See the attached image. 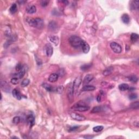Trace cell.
<instances>
[{
  "label": "cell",
  "instance_id": "8fae6325",
  "mask_svg": "<svg viewBox=\"0 0 139 139\" xmlns=\"http://www.w3.org/2000/svg\"><path fill=\"white\" fill-rule=\"evenodd\" d=\"M94 77L92 75H85V77H84L83 81V84H89L90 82H91L93 79H94Z\"/></svg>",
  "mask_w": 139,
  "mask_h": 139
},
{
  "label": "cell",
  "instance_id": "74e56055",
  "mask_svg": "<svg viewBox=\"0 0 139 139\" xmlns=\"http://www.w3.org/2000/svg\"><path fill=\"white\" fill-rule=\"evenodd\" d=\"M48 1H45V0H44V1H42L41 2V5L43 7H46L47 6L48 4Z\"/></svg>",
  "mask_w": 139,
  "mask_h": 139
},
{
  "label": "cell",
  "instance_id": "52a82bcc",
  "mask_svg": "<svg viewBox=\"0 0 139 139\" xmlns=\"http://www.w3.org/2000/svg\"><path fill=\"white\" fill-rule=\"evenodd\" d=\"M68 98L70 102L73 101V83H70L69 87L68 88Z\"/></svg>",
  "mask_w": 139,
  "mask_h": 139
},
{
  "label": "cell",
  "instance_id": "7a4b0ae2",
  "mask_svg": "<svg viewBox=\"0 0 139 139\" xmlns=\"http://www.w3.org/2000/svg\"><path fill=\"white\" fill-rule=\"evenodd\" d=\"M82 39L78 36H72L69 38V43L72 46L75 48H81V45L83 42Z\"/></svg>",
  "mask_w": 139,
  "mask_h": 139
},
{
  "label": "cell",
  "instance_id": "484cf974",
  "mask_svg": "<svg viewBox=\"0 0 139 139\" xmlns=\"http://www.w3.org/2000/svg\"><path fill=\"white\" fill-rule=\"evenodd\" d=\"M17 5L15 3H13L9 9V11L12 14H14L15 13H16V12H17Z\"/></svg>",
  "mask_w": 139,
  "mask_h": 139
},
{
  "label": "cell",
  "instance_id": "5b68a950",
  "mask_svg": "<svg viewBox=\"0 0 139 139\" xmlns=\"http://www.w3.org/2000/svg\"><path fill=\"white\" fill-rule=\"evenodd\" d=\"M81 83H82V78L80 76L77 77L74 80L73 83V92H76L77 90L79 87Z\"/></svg>",
  "mask_w": 139,
  "mask_h": 139
},
{
  "label": "cell",
  "instance_id": "30bf717a",
  "mask_svg": "<svg viewBox=\"0 0 139 139\" xmlns=\"http://www.w3.org/2000/svg\"><path fill=\"white\" fill-rule=\"evenodd\" d=\"M59 78V75L58 74L56 73H53L51 74L48 77V81L50 82L54 83Z\"/></svg>",
  "mask_w": 139,
  "mask_h": 139
},
{
  "label": "cell",
  "instance_id": "8992f818",
  "mask_svg": "<svg viewBox=\"0 0 139 139\" xmlns=\"http://www.w3.org/2000/svg\"><path fill=\"white\" fill-rule=\"evenodd\" d=\"M70 116H71L72 119L78 121H83L86 119V117L84 116L80 115V114L74 113V112L70 114Z\"/></svg>",
  "mask_w": 139,
  "mask_h": 139
},
{
  "label": "cell",
  "instance_id": "60d3db41",
  "mask_svg": "<svg viewBox=\"0 0 139 139\" xmlns=\"http://www.w3.org/2000/svg\"><path fill=\"white\" fill-rule=\"evenodd\" d=\"M61 2H62L63 3H65V4H68V2L67 1H61Z\"/></svg>",
  "mask_w": 139,
  "mask_h": 139
},
{
  "label": "cell",
  "instance_id": "4fadbf2b",
  "mask_svg": "<svg viewBox=\"0 0 139 139\" xmlns=\"http://www.w3.org/2000/svg\"><path fill=\"white\" fill-rule=\"evenodd\" d=\"M139 1H132L130 4V9L131 10H135L139 8Z\"/></svg>",
  "mask_w": 139,
  "mask_h": 139
},
{
  "label": "cell",
  "instance_id": "6da1fadb",
  "mask_svg": "<svg viewBox=\"0 0 139 139\" xmlns=\"http://www.w3.org/2000/svg\"><path fill=\"white\" fill-rule=\"evenodd\" d=\"M28 24L30 26L36 28L37 29H41L44 26V22L43 19L37 17L36 19H30L28 21Z\"/></svg>",
  "mask_w": 139,
  "mask_h": 139
},
{
  "label": "cell",
  "instance_id": "7c38bea8",
  "mask_svg": "<svg viewBox=\"0 0 139 139\" xmlns=\"http://www.w3.org/2000/svg\"><path fill=\"white\" fill-rule=\"evenodd\" d=\"M48 28L51 31H55L58 29V24L54 21H51L48 24Z\"/></svg>",
  "mask_w": 139,
  "mask_h": 139
},
{
  "label": "cell",
  "instance_id": "9a60e30c",
  "mask_svg": "<svg viewBox=\"0 0 139 139\" xmlns=\"http://www.w3.org/2000/svg\"><path fill=\"white\" fill-rule=\"evenodd\" d=\"M96 89V87L92 85H85L82 88L81 91H92Z\"/></svg>",
  "mask_w": 139,
  "mask_h": 139
},
{
  "label": "cell",
  "instance_id": "44dd1931",
  "mask_svg": "<svg viewBox=\"0 0 139 139\" xmlns=\"http://www.w3.org/2000/svg\"><path fill=\"white\" fill-rule=\"evenodd\" d=\"M26 73V71L24 68H23L21 71H19V72L16 74V75H14V77H16V78H19V79H21L22 78L24 77V76L25 75Z\"/></svg>",
  "mask_w": 139,
  "mask_h": 139
},
{
  "label": "cell",
  "instance_id": "5bb4252c",
  "mask_svg": "<svg viewBox=\"0 0 139 139\" xmlns=\"http://www.w3.org/2000/svg\"><path fill=\"white\" fill-rule=\"evenodd\" d=\"M27 121L31 127L35 124V118L34 116L32 115V114H30V115L27 116Z\"/></svg>",
  "mask_w": 139,
  "mask_h": 139
},
{
  "label": "cell",
  "instance_id": "277c9868",
  "mask_svg": "<svg viewBox=\"0 0 139 139\" xmlns=\"http://www.w3.org/2000/svg\"><path fill=\"white\" fill-rule=\"evenodd\" d=\"M110 46L111 48V50H112V51H113L114 53H115L119 54L122 52V47H121V46L117 43L112 42V43L110 44Z\"/></svg>",
  "mask_w": 139,
  "mask_h": 139
},
{
  "label": "cell",
  "instance_id": "3957f363",
  "mask_svg": "<svg viewBox=\"0 0 139 139\" xmlns=\"http://www.w3.org/2000/svg\"><path fill=\"white\" fill-rule=\"evenodd\" d=\"M72 109L75 111H77L84 112L89 110L90 109V107L86 105L85 104L78 103L74 105L72 107Z\"/></svg>",
  "mask_w": 139,
  "mask_h": 139
},
{
  "label": "cell",
  "instance_id": "e575fe53",
  "mask_svg": "<svg viewBox=\"0 0 139 139\" xmlns=\"http://www.w3.org/2000/svg\"><path fill=\"white\" fill-rule=\"evenodd\" d=\"M138 98V95L136 94H131L129 95V98L131 100L136 99Z\"/></svg>",
  "mask_w": 139,
  "mask_h": 139
},
{
  "label": "cell",
  "instance_id": "4dcf8cb0",
  "mask_svg": "<svg viewBox=\"0 0 139 139\" xmlns=\"http://www.w3.org/2000/svg\"><path fill=\"white\" fill-rule=\"evenodd\" d=\"M29 83H30V80L28 79H24L21 82V85L22 87H27V86L29 84Z\"/></svg>",
  "mask_w": 139,
  "mask_h": 139
},
{
  "label": "cell",
  "instance_id": "4316f807",
  "mask_svg": "<svg viewBox=\"0 0 139 139\" xmlns=\"http://www.w3.org/2000/svg\"><path fill=\"white\" fill-rule=\"evenodd\" d=\"M92 66V64H84L83 65L81 66L80 69L82 70V71H87V70H89L91 67Z\"/></svg>",
  "mask_w": 139,
  "mask_h": 139
},
{
  "label": "cell",
  "instance_id": "603a6c76",
  "mask_svg": "<svg viewBox=\"0 0 139 139\" xmlns=\"http://www.w3.org/2000/svg\"><path fill=\"white\" fill-rule=\"evenodd\" d=\"M119 90L122 91H124L128 90L129 88V86L127 84H121L119 86Z\"/></svg>",
  "mask_w": 139,
  "mask_h": 139
},
{
  "label": "cell",
  "instance_id": "83f0119b",
  "mask_svg": "<svg viewBox=\"0 0 139 139\" xmlns=\"http://www.w3.org/2000/svg\"><path fill=\"white\" fill-rule=\"evenodd\" d=\"M103 127L102 126H97L93 128V131L95 132H96V133H98V132H100L102 131H103Z\"/></svg>",
  "mask_w": 139,
  "mask_h": 139
},
{
  "label": "cell",
  "instance_id": "ba28073f",
  "mask_svg": "<svg viewBox=\"0 0 139 139\" xmlns=\"http://www.w3.org/2000/svg\"><path fill=\"white\" fill-rule=\"evenodd\" d=\"M45 48L46 54L47 57H51L53 54V49L52 45H51L50 44L48 43L45 45Z\"/></svg>",
  "mask_w": 139,
  "mask_h": 139
},
{
  "label": "cell",
  "instance_id": "8d00e7d4",
  "mask_svg": "<svg viewBox=\"0 0 139 139\" xmlns=\"http://www.w3.org/2000/svg\"><path fill=\"white\" fill-rule=\"evenodd\" d=\"M23 68H23L22 65L21 64H18L16 65V70L17 71H20L22 69H23Z\"/></svg>",
  "mask_w": 139,
  "mask_h": 139
},
{
  "label": "cell",
  "instance_id": "cb8c5ba5",
  "mask_svg": "<svg viewBox=\"0 0 139 139\" xmlns=\"http://www.w3.org/2000/svg\"><path fill=\"white\" fill-rule=\"evenodd\" d=\"M139 39V35L136 33H132L131 36V40L133 43H135Z\"/></svg>",
  "mask_w": 139,
  "mask_h": 139
},
{
  "label": "cell",
  "instance_id": "d590c367",
  "mask_svg": "<svg viewBox=\"0 0 139 139\" xmlns=\"http://www.w3.org/2000/svg\"><path fill=\"white\" fill-rule=\"evenodd\" d=\"M78 128H79V126H78L71 127L69 129V131H77V129H78Z\"/></svg>",
  "mask_w": 139,
  "mask_h": 139
},
{
  "label": "cell",
  "instance_id": "ac0fdd59",
  "mask_svg": "<svg viewBox=\"0 0 139 139\" xmlns=\"http://www.w3.org/2000/svg\"><path fill=\"white\" fill-rule=\"evenodd\" d=\"M104 108L102 106H96L95 107L92 108V109L91 110V113H98V112H101L104 110Z\"/></svg>",
  "mask_w": 139,
  "mask_h": 139
},
{
  "label": "cell",
  "instance_id": "d4e9b609",
  "mask_svg": "<svg viewBox=\"0 0 139 139\" xmlns=\"http://www.w3.org/2000/svg\"><path fill=\"white\" fill-rule=\"evenodd\" d=\"M36 7L35 6H32L31 7H30L29 8L27 9V12L28 14H34L36 12Z\"/></svg>",
  "mask_w": 139,
  "mask_h": 139
},
{
  "label": "cell",
  "instance_id": "d6a6232c",
  "mask_svg": "<svg viewBox=\"0 0 139 139\" xmlns=\"http://www.w3.org/2000/svg\"><path fill=\"white\" fill-rule=\"evenodd\" d=\"M19 79L16 78V77H14L13 78H12L11 80H10V82H11V83L13 84H14V85H16V84H17L19 83Z\"/></svg>",
  "mask_w": 139,
  "mask_h": 139
},
{
  "label": "cell",
  "instance_id": "836d02e7",
  "mask_svg": "<svg viewBox=\"0 0 139 139\" xmlns=\"http://www.w3.org/2000/svg\"><path fill=\"white\" fill-rule=\"evenodd\" d=\"M20 122V117L19 116H15L13 119V122L14 124H18Z\"/></svg>",
  "mask_w": 139,
  "mask_h": 139
},
{
  "label": "cell",
  "instance_id": "2e32d148",
  "mask_svg": "<svg viewBox=\"0 0 139 139\" xmlns=\"http://www.w3.org/2000/svg\"><path fill=\"white\" fill-rule=\"evenodd\" d=\"M50 41L55 46H57L59 44V38L57 36H51L49 37Z\"/></svg>",
  "mask_w": 139,
  "mask_h": 139
},
{
  "label": "cell",
  "instance_id": "f1b7e54d",
  "mask_svg": "<svg viewBox=\"0 0 139 139\" xmlns=\"http://www.w3.org/2000/svg\"><path fill=\"white\" fill-rule=\"evenodd\" d=\"M131 107L133 109H138L139 107V102L138 101L135 102L131 104Z\"/></svg>",
  "mask_w": 139,
  "mask_h": 139
},
{
  "label": "cell",
  "instance_id": "ffe728a7",
  "mask_svg": "<svg viewBox=\"0 0 139 139\" xmlns=\"http://www.w3.org/2000/svg\"><path fill=\"white\" fill-rule=\"evenodd\" d=\"M113 67L112 66H109L108 67V68H107L104 71H103V75H104V76H108V75H110V74H111L112 71H113Z\"/></svg>",
  "mask_w": 139,
  "mask_h": 139
},
{
  "label": "cell",
  "instance_id": "e0dca14e",
  "mask_svg": "<svg viewBox=\"0 0 139 139\" xmlns=\"http://www.w3.org/2000/svg\"><path fill=\"white\" fill-rule=\"evenodd\" d=\"M12 94H13V96L15 98H16L18 100H21V95L20 92H19L18 90L17 89H14L13 91H12Z\"/></svg>",
  "mask_w": 139,
  "mask_h": 139
},
{
  "label": "cell",
  "instance_id": "d6986e66",
  "mask_svg": "<svg viewBox=\"0 0 139 139\" xmlns=\"http://www.w3.org/2000/svg\"><path fill=\"white\" fill-rule=\"evenodd\" d=\"M122 22L125 24H128L130 22V17L127 14H123L122 17H121Z\"/></svg>",
  "mask_w": 139,
  "mask_h": 139
},
{
  "label": "cell",
  "instance_id": "ab89813d",
  "mask_svg": "<svg viewBox=\"0 0 139 139\" xmlns=\"http://www.w3.org/2000/svg\"><path fill=\"white\" fill-rule=\"evenodd\" d=\"M101 98L100 96H98L97 97V101L98 102H101Z\"/></svg>",
  "mask_w": 139,
  "mask_h": 139
},
{
  "label": "cell",
  "instance_id": "f546056e",
  "mask_svg": "<svg viewBox=\"0 0 139 139\" xmlns=\"http://www.w3.org/2000/svg\"><path fill=\"white\" fill-rule=\"evenodd\" d=\"M129 80L131 81V82L134 83H136L137 82H138V77L136 76V75H131V77H129Z\"/></svg>",
  "mask_w": 139,
  "mask_h": 139
},
{
  "label": "cell",
  "instance_id": "7402d4cb",
  "mask_svg": "<svg viewBox=\"0 0 139 139\" xmlns=\"http://www.w3.org/2000/svg\"><path fill=\"white\" fill-rule=\"evenodd\" d=\"M43 87L48 92H52V91H55V89H54V88L53 87L52 85H50V84L47 83H44L43 84Z\"/></svg>",
  "mask_w": 139,
  "mask_h": 139
},
{
  "label": "cell",
  "instance_id": "1f68e13d",
  "mask_svg": "<svg viewBox=\"0 0 139 139\" xmlns=\"http://www.w3.org/2000/svg\"><path fill=\"white\" fill-rule=\"evenodd\" d=\"M63 90H64V87L62 85L59 86V87H57V88H56L55 89V91H56L57 93H59V94H61Z\"/></svg>",
  "mask_w": 139,
  "mask_h": 139
},
{
  "label": "cell",
  "instance_id": "f35d334b",
  "mask_svg": "<svg viewBox=\"0 0 139 139\" xmlns=\"http://www.w3.org/2000/svg\"><path fill=\"white\" fill-rule=\"evenodd\" d=\"M84 138H85V139H91V138H93V136H83Z\"/></svg>",
  "mask_w": 139,
  "mask_h": 139
},
{
  "label": "cell",
  "instance_id": "9c48e42d",
  "mask_svg": "<svg viewBox=\"0 0 139 139\" xmlns=\"http://www.w3.org/2000/svg\"><path fill=\"white\" fill-rule=\"evenodd\" d=\"M81 48L84 53H87L90 51V46L87 42L83 40L82 45H81Z\"/></svg>",
  "mask_w": 139,
  "mask_h": 139
}]
</instances>
